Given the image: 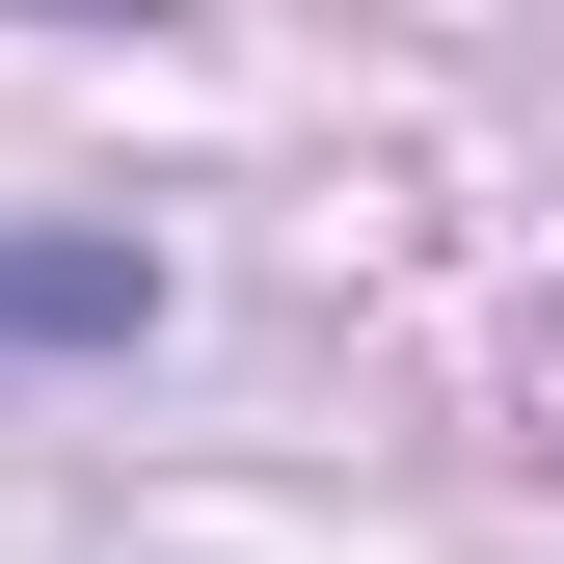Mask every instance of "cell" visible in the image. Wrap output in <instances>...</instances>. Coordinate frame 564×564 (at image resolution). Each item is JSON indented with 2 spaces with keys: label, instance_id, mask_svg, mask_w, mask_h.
<instances>
[{
  "label": "cell",
  "instance_id": "cell-1",
  "mask_svg": "<svg viewBox=\"0 0 564 564\" xmlns=\"http://www.w3.org/2000/svg\"><path fill=\"white\" fill-rule=\"evenodd\" d=\"M162 323V269L134 242H0V377H54V349H134Z\"/></svg>",
  "mask_w": 564,
  "mask_h": 564
}]
</instances>
